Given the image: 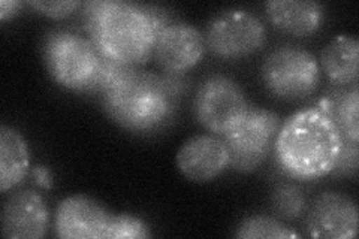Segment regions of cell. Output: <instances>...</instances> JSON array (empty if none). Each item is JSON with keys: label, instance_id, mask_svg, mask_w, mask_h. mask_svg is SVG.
<instances>
[{"label": "cell", "instance_id": "4", "mask_svg": "<svg viewBox=\"0 0 359 239\" xmlns=\"http://www.w3.org/2000/svg\"><path fill=\"white\" fill-rule=\"evenodd\" d=\"M42 60L55 83L75 92H90L102 53L92 39L65 29L50 30L42 41Z\"/></svg>", "mask_w": 359, "mask_h": 239}, {"label": "cell", "instance_id": "2", "mask_svg": "<svg viewBox=\"0 0 359 239\" xmlns=\"http://www.w3.org/2000/svg\"><path fill=\"white\" fill-rule=\"evenodd\" d=\"M177 79L128 66L104 93L107 116L129 132L147 133L165 128L175 112L180 93Z\"/></svg>", "mask_w": 359, "mask_h": 239}, {"label": "cell", "instance_id": "7", "mask_svg": "<svg viewBox=\"0 0 359 239\" xmlns=\"http://www.w3.org/2000/svg\"><path fill=\"white\" fill-rule=\"evenodd\" d=\"M205 47L222 59H241L259 51L266 42L264 21L241 8L222 11L211 18L205 32Z\"/></svg>", "mask_w": 359, "mask_h": 239}, {"label": "cell", "instance_id": "22", "mask_svg": "<svg viewBox=\"0 0 359 239\" xmlns=\"http://www.w3.org/2000/svg\"><path fill=\"white\" fill-rule=\"evenodd\" d=\"M358 169V144L343 141V146L332 172L337 174H355Z\"/></svg>", "mask_w": 359, "mask_h": 239}, {"label": "cell", "instance_id": "21", "mask_svg": "<svg viewBox=\"0 0 359 239\" xmlns=\"http://www.w3.org/2000/svg\"><path fill=\"white\" fill-rule=\"evenodd\" d=\"M27 4L39 11L41 14L51 18H63L71 15L78 8L84 5L80 0H53V2H48V0H30Z\"/></svg>", "mask_w": 359, "mask_h": 239}, {"label": "cell", "instance_id": "16", "mask_svg": "<svg viewBox=\"0 0 359 239\" xmlns=\"http://www.w3.org/2000/svg\"><path fill=\"white\" fill-rule=\"evenodd\" d=\"M323 72L335 84H355L359 74V42L351 35L332 38L320 55Z\"/></svg>", "mask_w": 359, "mask_h": 239}, {"label": "cell", "instance_id": "17", "mask_svg": "<svg viewBox=\"0 0 359 239\" xmlns=\"http://www.w3.org/2000/svg\"><path fill=\"white\" fill-rule=\"evenodd\" d=\"M334 120L343 139L353 144L359 141V90L358 84L340 88L322 99L318 105Z\"/></svg>", "mask_w": 359, "mask_h": 239}, {"label": "cell", "instance_id": "3", "mask_svg": "<svg viewBox=\"0 0 359 239\" xmlns=\"http://www.w3.org/2000/svg\"><path fill=\"white\" fill-rule=\"evenodd\" d=\"M334 120L319 107L290 116L278 129L274 142L277 162L298 179H318L332 172L343 146Z\"/></svg>", "mask_w": 359, "mask_h": 239}, {"label": "cell", "instance_id": "12", "mask_svg": "<svg viewBox=\"0 0 359 239\" xmlns=\"http://www.w3.org/2000/svg\"><path fill=\"white\" fill-rule=\"evenodd\" d=\"M180 172L194 183H210L229 168V150L217 135L189 138L175 156Z\"/></svg>", "mask_w": 359, "mask_h": 239}, {"label": "cell", "instance_id": "1", "mask_svg": "<svg viewBox=\"0 0 359 239\" xmlns=\"http://www.w3.org/2000/svg\"><path fill=\"white\" fill-rule=\"evenodd\" d=\"M83 18L90 39L100 53L132 66L150 60L156 38L170 25L157 8L118 0L86 4Z\"/></svg>", "mask_w": 359, "mask_h": 239}, {"label": "cell", "instance_id": "8", "mask_svg": "<svg viewBox=\"0 0 359 239\" xmlns=\"http://www.w3.org/2000/svg\"><path fill=\"white\" fill-rule=\"evenodd\" d=\"M249 105L240 84L222 74L207 76L199 84L194 100L196 120L217 136L231 130Z\"/></svg>", "mask_w": 359, "mask_h": 239}, {"label": "cell", "instance_id": "18", "mask_svg": "<svg viewBox=\"0 0 359 239\" xmlns=\"http://www.w3.org/2000/svg\"><path fill=\"white\" fill-rule=\"evenodd\" d=\"M235 236L241 239H282V238H299V233L292 231L290 227L280 220L268 217V215H253L244 219L238 227Z\"/></svg>", "mask_w": 359, "mask_h": 239}, {"label": "cell", "instance_id": "15", "mask_svg": "<svg viewBox=\"0 0 359 239\" xmlns=\"http://www.w3.org/2000/svg\"><path fill=\"white\" fill-rule=\"evenodd\" d=\"M30 169L29 145L17 129L0 128V190L6 193L26 178Z\"/></svg>", "mask_w": 359, "mask_h": 239}, {"label": "cell", "instance_id": "23", "mask_svg": "<svg viewBox=\"0 0 359 239\" xmlns=\"http://www.w3.org/2000/svg\"><path fill=\"white\" fill-rule=\"evenodd\" d=\"M32 175L35 178V183L43 189L53 187V174L47 166H35L32 169Z\"/></svg>", "mask_w": 359, "mask_h": 239}, {"label": "cell", "instance_id": "6", "mask_svg": "<svg viewBox=\"0 0 359 239\" xmlns=\"http://www.w3.org/2000/svg\"><path fill=\"white\" fill-rule=\"evenodd\" d=\"M282 121L276 112L249 105L241 120L222 136L229 150V168L253 172L274 146Z\"/></svg>", "mask_w": 359, "mask_h": 239}, {"label": "cell", "instance_id": "11", "mask_svg": "<svg viewBox=\"0 0 359 239\" xmlns=\"http://www.w3.org/2000/svg\"><path fill=\"white\" fill-rule=\"evenodd\" d=\"M205 48V38L195 26L174 21L156 38L153 57L165 72L182 74L199 63Z\"/></svg>", "mask_w": 359, "mask_h": 239}, {"label": "cell", "instance_id": "20", "mask_svg": "<svg viewBox=\"0 0 359 239\" xmlns=\"http://www.w3.org/2000/svg\"><path fill=\"white\" fill-rule=\"evenodd\" d=\"M150 236L149 224L137 215L112 214L107 239H142Z\"/></svg>", "mask_w": 359, "mask_h": 239}, {"label": "cell", "instance_id": "13", "mask_svg": "<svg viewBox=\"0 0 359 239\" xmlns=\"http://www.w3.org/2000/svg\"><path fill=\"white\" fill-rule=\"evenodd\" d=\"M48 229V208L36 190H18L2 210V236L9 239H39Z\"/></svg>", "mask_w": 359, "mask_h": 239}, {"label": "cell", "instance_id": "10", "mask_svg": "<svg viewBox=\"0 0 359 239\" xmlns=\"http://www.w3.org/2000/svg\"><path fill=\"white\" fill-rule=\"evenodd\" d=\"M112 214L97 200L75 195L55 210L54 231L63 239H107Z\"/></svg>", "mask_w": 359, "mask_h": 239}, {"label": "cell", "instance_id": "14", "mask_svg": "<svg viewBox=\"0 0 359 239\" xmlns=\"http://www.w3.org/2000/svg\"><path fill=\"white\" fill-rule=\"evenodd\" d=\"M265 11L277 29L299 38L316 32L323 18V6L314 0H269Z\"/></svg>", "mask_w": 359, "mask_h": 239}, {"label": "cell", "instance_id": "9", "mask_svg": "<svg viewBox=\"0 0 359 239\" xmlns=\"http://www.w3.org/2000/svg\"><path fill=\"white\" fill-rule=\"evenodd\" d=\"M358 207L339 191H323L314 198L306 214V233L310 238L352 239L358 235Z\"/></svg>", "mask_w": 359, "mask_h": 239}, {"label": "cell", "instance_id": "24", "mask_svg": "<svg viewBox=\"0 0 359 239\" xmlns=\"http://www.w3.org/2000/svg\"><path fill=\"white\" fill-rule=\"evenodd\" d=\"M20 8L21 2H18V0H2L0 2V20H8L14 17Z\"/></svg>", "mask_w": 359, "mask_h": 239}, {"label": "cell", "instance_id": "5", "mask_svg": "<svg viewBox=\"0 0 359 239\" xmlns=\"http://www.w3.org/2000/svg\"><path fill=\"white\" fill-rule=\"evenodd\" d=\"M262 81L273 96L299 100L311 96L320 83L318 59L299 45L285 43L269 53L261 69Z\"/></svg>", "mask_w": 359, "mask_h": 239}, {"label": "cell", "instance_id": "19", "mask_svg": "<svg viewBox=\"0 0 359 239\" xmlns=\"http://www.w3.org/2000/svg\"><path fill=\"white\" fill-rule=\"evenodd\" d=\"M307 200L302 190L294 184L277 187L271 195V210L283 220H295L304 214Z\"/></svg>", "mask_w": 359, "mask_h": 239}]
</instances>
